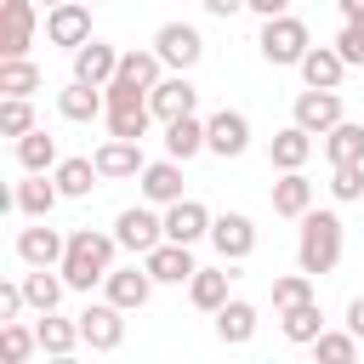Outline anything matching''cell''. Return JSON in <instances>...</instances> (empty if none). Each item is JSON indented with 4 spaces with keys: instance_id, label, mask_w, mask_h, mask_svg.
I'll return each mask as SVG.
<instances>
[{
    "instance_id": "cell-1",
    "label": "cell",
    "mask_w": 364,
    "mask_h": 364,
    "mask_svg": "<svg viewBox=\"0 0 364 364\" xmlns=\"http://www.w3.org/2000/svg\"><path fill=\"white\" fill-rule=\"evenodd\" d=\"M114 233H91V228H74L68 233V250H63V262H57V273L68 279V290H91V284H102L108 279V267H114Z\"/></svg>"
},
{
    "instance_id": "cell-2",
    "label": "cell",
    "mask_w": 364,
    "mask_h": 364,
    "mask_svg": "<svg viewBox=\"0 0 364 364\" xmlns=\"http://www.w3.org/2000/svg\"><path fill=\"white\" fill-rule=\"evenodd\" d=\"M296 262H301V273H330L341 262V216L336 210H307L301 216Z\"/></svg>"
},
{
    "instance_id": "cell-3",
    "label": "cell",
    "mask_w": 364,
    "mask_h": 364,
    "mask_svg": "<svg viewBox=\"0 0 364 364\" xmlns=\"http://www.w3.org/2000/svg\"><path fill=\"white\" fill-rule=\"evenodd\" d=\"M262 57L273 63V68H290V63H301L307 51H313V40H307V23L301 17H290V11H279V17H262Z\"/></svg>"
},
{
    "instance_id": "cell-4",
    "label": "cell",
    "mask_w": 364,
    "mask_h": 364,
    "mask_svg": "<svg viewBox=\"0 0 364 364\" xmlns=\"http://www.w3.org/2000/svg\"><path fill=\"white\" fill-rule=\"evenodd\" d=\"M154 51H159V63H165V68L188 74V68L205 57V40H199V28H193V23H165V28L154 34Z\"/></svg>"
},
{
    "instance_id": "cell-5",
    "label": "cell",
    "mask_w": 364,
    "mask_h": 364,
    "mask_svg": "<svg viewBox=\"0 0 364 364\" xmlns=\"http://www.w3.org/2000/svg\"><path fill=\"white\" fill-rule=\"evenodd\" d=\"M210 245L222 262H245L256 250V222L245 210H222V216H210Z\"/></svg>"
},
{
    "instance_id": "cell-6",
    "label": "cell",
    "mask_w": 364,
    "mask_h": 364,
    "mask_svg": "<svg viewBox=\"0 0 364 364\" xmlns=\"http://www.w3.org/2000/svg\"><path fill=\"white\" fill-rule=\"evenodd\" d=\"M119 313H125L119 301H91V307L80 313V336H85L91 353H114V347L125 341V318H119Z\"/></svg>"
},
{
    "instance_id": "cell-7",
    "label": "cell",
    "mask_w": 364,
    "mask_h": 364,
    "mask_svg": "<svg viewBox=\"0 0 364 364\" xmlns=\"http://www.w3.org/2000/svg\"><path fill=\"white\" fill-rule=\"evenodd\" d=\"M205 148L222 154V159H239V154L250 148V119H245L239 108H216V114L205 119Z\"/></svg>"
},
{
    "instance_id": "cell-8",
    "label": "cell",
    "mask_w": 364,
    "mask_h": 364,
    "mask_svg": "<svg viewBox=\"0 0 364 364\" xmlns=\"http://www.w3.org/2000/svg\"><path fill=\"white\" fill-rule=\"evenodd\" d=\"M46 40L80 51V46L91 40V11H85V0H63V6H51V11H46Z\"/></svg>"
},
{
    "instance_id": "cell-9",
    "label": "cell",
    "mask_w": 364,
    "mask_h": 364,
    "mask_svg": "<svg viewBox=\"0 0 364 364\" xmlns=\"http://www.w3.org/2000/svg\"><path fill=\"white\" fill-rule=\"evenodd\" d=\"M114 239L125 245V250H136V256H148L159 239H165V216H154V210H142V205H131V210H119L114 216Z\"/></svg>"
},
{
    "instance_id": "cell-10",
    "label": "cell",
    "mask_w": 364,
    "mask_h": 364,
    "mask_svg": "<svg viewBox=\"0 0 364 364\" xmlns=\"http://www.w3.org/2000/svg\"><path fill=\"white\" fill-rule=\"evenodd\" d=\"M142 267L154 273V284H188L199 267H193V245H176V239H159L148 256H142Z\"/></svg>"
},
{
    "instance_id": "cell-11",
    "label": "cell",
    "mask_w": 364,
    "mask_h": 364,
    "mask_svg": "<svg viewBox=\"0 0 364 364\" xmlns=\"http://www.w3.org/2000/svg\"><path fill=\"white\" fill-rule=\"evenodd\" d=\"M40 0H0V57H28Z\"/></svg>"
},
{
    "instance_id": "cell-12",
    "label": "cell",
    "mask_w": 364,
    "mask_h": 364,
    "mask_svg": "<svg viewBox=\"0 0 364 364\" xmlns=\"http://www.w3.org/2000/svg\"><path fill=\"white\" fill-rule=\"evenodd\" d=\"M296 125L313 131V136H324L330 125H341V91H318V85H307V91L296 97Z\"/></svg>"
},
{
    "instance_id": "cell-13",
    "label": "cell",
    "mask_w": 364,
    "mask_h": 364,
    "mask_svg": "<svg viewBox=\"0 0 364 364\" xmlns=\"http://www.w3.org/2000/svg\"><path fill=\"white\" fill-rule=\"evenodd\" d=\"M165 239H176V245H199V239H210V210H205L199 199H176V205H165Z\"/></svg>"
},
{
    "instance_id": "cell-14",
    "label": "cell",
    "mask_w": 364,
    "mask_h": 364,
    "mask_svg": "<svg viewBox=\"0 0 364 364\" xmlns=\"http://www.w3.org/2000/svg\"><path fill=\"white\" fill-rule=\"evenodd\" d=\"M193 102H199V91L188 85V74H171V80H159L154 91H148V108H154V119H182V114H193Z\"/></svg>"
},
{
    "instance_id": "cell-15",
    "label": "cell",
    "mask_w": 364,
    "mask_h": 364,
    "mask_svg": "<svg viewBox=\"0 0 364 364\" xmlns=\"http://www.w3.org/2000/svg\"><path fill=\"white\" fill-rule=\"evenodd\" d=\"M102 290H108V301H119V307L131 313V307H148V296H154V273H148V267H108Z\"/></svg>"
},
{
    "instance_id": "cell-16",
    "label": "cell",
    "mask_w": 364,
    "mask_h": 364,
    "mask_svg": "<svg viewBox=\"0 0 364 364\" xmlns=\"http://www.w3.org/2000/svg\"><path fill=\"white\" fill-rule=\"evenodd\" d=\"M91 159H97V171H102L108 182H114V176H142V165H148V159H142V142H131V136H108Z\"/></svg>"
},
{
    "instance_id": "cell-17",
    "label": "cell",
    "mask_w": 364,
    "mask_h": 364,
    "mask_svg": "<svg viewBox=\"0 0 364 364\" xmlns=\"http://www.w3.org/2000/svg\"><path fill=\"white\" fill-rule=\"evenodd\" d=\"M142 199H154V205H176L182 199V159H154V165H142Z\"/></svg>"
},
{
    "instance_id": "cell-18",
    "label": "cell",
    "mask_w": 364,
    "mask_h": 364,
    "mask_svg": "<svg viewBox=\"0 0 364 364\" xmlns=\"http://www.w3.org/2000/svg\"><path fill=\"white\" fill-rule=\"evenodd\" d=\"M63 250H68V239H63L57 228H23V233H17V256H23L28 267H57Z\"/></svg>"
},
{
    "instance_id": "cell-19",
    "label": "cell",
    "mask_w": 364,
    "mask_h": 364,
    "mask_svg": "<svg viewBox=\"0 0 364 364\" xmlns=\"http://www.w3.org/2000/svg\"><path fill=\"white\" fill-rule=\"evenodd\" d=\"M114 74H119V51H114V46H102V40H85V46L74 51V80L108 85Z\"/></svg>"
},
{
    "instance_id": "cell-20",
    "label": "cell",
    "mask_w": 364,
    "mask_h": 364,
    "mask_svg": "<svg viewBox=\"0 0 364 364\" xmlns=\"http://www.w3.org/2000/svg\"><path fill=\"white\" fill-rule=\"evenodd\" d=\"M296 68H301V80H307V85L336 91V85H341V74H347V57H341L336 46H313V51H307Z\"/></svg>"
},
{
    "instance_id": "cell-21",
    "label": "cell",
    "mask_w": 364,
    "mask_h": 364,
    "mask_svg": "<svg viewBox=\"0 0 364 364\" xmlns=\"http://www.w3.org/2000/svg\"><path fill=\"white\" fill-rule=\"evenodd\" d=\"M57 108H63V119H97V114H108V91L91 80H74L57 91Z\"/></svg>"
},
{
    "instance_id": "cell-22",
    "label": "cell",
    "mask_w": 364,
    "mask_h": 364,
    "mask_svg": "<svg viewBox=\"0 0 364 364\" xmlns=\"http://www.w3.org/2000/svg\"><path fill=\"white\" fill-rule=\"evenodd\" d=\"M108 136H131V142H142L148 136V125H154V108H148V97H131V102H108Z\"/></svg>"
},
{
    "instance_id": "cell-23",
    "label": "cell",
    "mask_w": 364,
    "mask_h": 364,
    "mask_svg": "<svg viewBox=\"0 0 364 364\" xmlns=\"http://www.w3.org/2000/svg\"><path fill=\"white\" fill-rule=\"evenodd\" d=\"M267 159H273L279 171H301V165L313 159V131H301V125H284V131L267 142Z\"/></svg>"
},
{
    "instance_id": "cell-24",
    "label": "cell",
    "mask_w": 364,
    "mask_h": 364,
    "mask_svg": "<svg viewBox=\"0 0 364 364\" xmlns=\"http://www.w3.org/2000/svg\"><path fill=\"white\" fill-rule=\"evenodd\" d=\"M57 199H63V188H57V176L46 182V171H28V182H17V193H11V205L23 216H51Z\"/></svg>"
},
{
    "instance_id": "cell-25",
    "label": "cell",
    "mask_w": 364,
    "mask_h": 364,
    "mask_svg": "<svg viewBox=\"0 0 364 364\" xmlns=\"http://www.w3.org/2000/svg\"><path fill=\"white\" fill-rule=\"evenodd\" d=\"M313 210V182L301 176V171H284L279 182H273V216H307Z\"/></svg>"
},
{
    "instance_id": "cell-26",
    "label": "cell",
    "mask_w": 364,
    "mask_h": 364,
    "mask_svg": "<svg viewBox=\"0 0 364 364\" xmlns=\"http://www.w3.org/2000/svg\"><path fill=\"white\" fill-rule=\"evenodd\" d=\"M216 336H222L228 347H245V341L256 336V307L239 301V296H228V301L216 307Z\"/></svg>"
},
{
    "instance_id": "cell-27",
    "label": "cell",
    "mask_w": 364,
    "mask_h": 364,
    "mask_svg": "<svg viewBox=\"0 0 364 364\" xmlns=\"http://www.w3.org/2000/svg\"><path fill=\"white\" fill-rule=\"evenodd\" d=\"M34 336H40V353H51V358H68L85 336H80V318H57V307L34 324Z\"/></svg>"
},
{
    "instance_id": "cell-28",
    "label": "cell",
    "mask_w": 364,
    "mask_h": 364,
    "mask_svg": "<svg viewBox=\"0 0 364 364\" xmlns=\"http://www.w3.org/2000/svg\"><path fill=\"white\" fill-rule=\"evenodd\" d=\"M324 159L330 165H364V125H353V119L330 125L324 131Z\"/></svg>"
},
{
    "instance_id": "cell-29",
    "label": "cell",
    "mask_w": 364,
    "mask_h": 364,
    "mask_svg": "<svg viewBox=\"0 0 364 364\" xmlns=\"http://www.w3.org/2000/svg\"><path fill=\"white\" fill-rule=\"evenodd\" d=\"M228 279H233V273H222V267H199V273L188 279V301H193L199 313H216V307L228 301Z\"/></svg>"
},
{
    "instance_id": "cell-30",
    "label": "cell",
    "mask_w": 364,
    "mask_h": 364,
    "mask_svg": "<svg viewBox=\"0 0 364 364\" xmlns=\"http://www.w3.org/2000/svg\"><path fill=\"white\" fill-rule=\"evenodd\" d=\"M199 148H205V125H199L193 114H182V119H171V125H165V154H171V159H182V165H188Z\"/></svg>"
},
{
    "instance_id": "cell-31",
    "label": "cell",
    "mask_w": 364,
    "mask_h": 364,
    "mask_svg": "<svg viewBox=\"0 0 364 364\" xmlns=\"http://www.w3.org/2000/svg\"><path fill=\"white\" fill-rule=\"evenodd\" d=\"M97 159H57V188H63V199H85L91 188H97Z\"/></svg>"
},
{
    "instance_id": "cell-32",
    "label": "cell",
    "mask_w": 364,
    "mask_h": 364,
    "mask_svg": "<svg viewBox=\"0 0 364 364\" xmlns=\"http://www.w3.org/2000/svg\"><path fill=\"white\" fill-rule=\"evenodd\" d=\"M63 290H68V279L51 273V267H34V273L23 279V296H28V307H40V313H51V307L63 301Z\"/></svg>"
},
{
    "instance_id": "cell-33",
    "label": "cell",
    "mask_w": 364,
    "mask_h": 364,
    "mask_svg": "<svg viewBox=\"0 0 364 364\" xmlns=\"http://www.w3.org/2000/svg\"><path fill=\"white\" fill-rule=\"evenodd\" d=\"M279 318H284V336H290L296 347H313V341H318V330H324V313H318V301H301V307H284Z\"/></svg>"
},
{
    "instance_id": "cell-34",
    "label": "cell",
    "mask_w": 364,
    "mask_h": 364,
    "mask_svg": "<svg viewBox=\"0 0 364 364\" xmlns=\"http://www.w3.org/2000/svg\"><path fill=\"white\" fill-rule=\"evenodd\" d=\"M17 165H23V171H51V165H57V136H46L40 125H34L28 136H17Z\"/></svg>"
},
{
    "instance_id": "cell-35",
    "label": "cell",
    "mask_w": 364,
    "mask_h": 364,
    "mask_svg": "<svg viewBox=\"0 0 364 364\" xmlns=\"http://www.w3.org/2000/svg\"><path fill=\"white\" fill-rule=\"evenodd\" d=\"M0 91H6V97L40 91V68H34L28 57H0Z\"/></svg>"
},
{
    "instance_id": "cell-36",
    "label": "cell",
    "mask_w": 364,
    "mask_h": 364,
    "mask_svg": "<svg viewBox=\"0 0 364 364\" xmlns=\"http://www.w3.org/2000/svg\"><path fill=\"white\" fill-rule=\"evenodd\" d=\"M28 353H40V336H34L28 324L6 318V324H0V358H6V364H23Z\"/></svg>"
},
{
    "instance_id": "cell-37",
    "label": "cell",
    "mask_w": 364,
    "mask_h": 364,
    "mask_svg": "<svg viewBox=\"0 0 364 364\" xmlns=\"http://www.w3.org/2000/svg\"><path fill=\"white\" fill-rule=\"evenodd\" d=\"M159 68H165V63H159V51H119V74H125V80H136L142 91H154V85H159Z\"/></svg>"
},
{
    "instance_id": "cell-38",
    "label": "cell",
    "mask_w": 364,
    "mask_h": 364,
    "mask_svg": "<svg viewBox=\"0 0 364 364\" xmlns=\"http://www.w3.org/2000/svg\"><path fill=\"white\" fill-rule=\"evenodd\" d=\"M313 353H318L324 364H353V358H358V336H353V330H318Z\"/></svg>"
},
{
    "instance_id": "cell-39",
    "label": "cell",
    "mask_w": 364,
    "mask_h": 364,
    "mask_svg": "<svg viewBox=\"0 0 364 364\" xmlns=\"http://www.w3.org/2000/svg\"><path fill=\"white\" fill-rule=\"evenodd\" d=\"M301 301H313V273H279L273 279V307L284 313V307H301Z\"/></svg>"
},
{
    "instance_id": "cell-40",
    "label": "cell",
    "mask_w": 364,
    "mask_h": 364,
    "mask_svg": "<svg viewBox=\"0 0 364 364\" xmlns=\"http://www.w3.org/2000/svg\"><path fill=\"white\" fill-rule=\"evenodd\" d=\"M0 131H6V136H28V131H34L28 97H6V102H0Z\"/></svg>"
},
{
    "instance_id": "cell-41",
    "label": "cell",
    "mask_w": 364,
    "mask_h": 364,
    "mask_svg": "<svg viewBox=\"0 0 364 364\" xmlns=\"http://www.w3.org/2000/svg\"><path fill=\"white\" fill-rule=\"evenodd\" d=\"M330 193H336V199H364V165H336Z\"/></svg>"
},
{
    "instance_id": "cell-42",
    "label": "cell",
    "mask_w": 364,
    "mask_h": 364,
    "mask_svg": "<svg viewBox=\"0 0 364 364\" xmlns=\"http://www.w3.org/2000/svg\"><path fill=\"white\" fill-rule=\"evenodd\" d=\"M336 51L347 57V68H358V63H364V17H353V23L336 34Z\"/></svg>"
},
{
    "instance_id": "cell-43",
    "label": "cell",
    "mask_w": 364,
    "mask_h": 364,
    "mask_svg": "<svg viewBox=\"0 0 364 364\" xmlns=\"http://www.w3.org/2000/svg\"><path fill=\"white\" fill-rule=\"evenodd\" d=\"M23 307H28V296H23V284H0V324H6V318H17Z\"/></svg>"
},
{
    "instance_id": "cell-44",
    "label": "cell",
    "mask_w": 364,
    "mask_h": 364,
    "mask_svg": "<svg viewBox=\"0 0 364 364\" xmlns=\"http://www.w3.org/2000/svg\"><path fill=\"white\" fill-rule=\"evenodd\" d=\"M347 330L364 341V296H353V301H347Z\"/></svg>"
},
{
    "instance_id": "cell-45",
    "label": "cell",
    "mask_w": 364,
    "mask_h": 364,
    "mask_svg": "<svg viewBox=\"0 0 364 364\" xmlns=\"http://www.w3.org/2000/svg\"><path fill=\"white\" fill-rule=\"evenodd\" d=\"M256 17H279V11H290V0H245Z\"/></svg>"
},
{
    "instance_id": "cell-46",
    "label": "cell",
    "mask_w": 364,
    "mask_h": 364,
    "mask_svg": "<svg viewBox=\"0 0 364 364\" xmlns=\"http://www.w3.org/2000/svg\"><path fill=\"white\" fill-rule=\"evenodd\" d=\"M205 11L210 17H233V11H245V0H205Z\"/></svg>"
},
{
    "instance_id": "cell-47",
    "label": "cell",
    "mask_w": 364,
    "mask_h": 364,
    "mask_svg": "<svg viewBox=\"0 0 364 364\" xmlns=\"http://www.w3.org/2000/svg\"><path fill=\"white\" fill-rule=\"evenodd\" d=\"M336 6H341V17H347V23H353V17H364V0H336Z\"/></svg>"
},
{
    "instance_id": "cell-48",
    "label": "cell",
    "mask_w": 364,
    "mask_h": 364,
    "mask_svg": "<svg viewBox=\"0 0 364 364\" xmlns=\"http://www.w3.org/2000/svg\"><path fill=\"white\" fill-rule=\"evenodd\" d=\"M40 6H46V11H51V6H63V0H40Z\"/></svg>"
}]
</instances>
